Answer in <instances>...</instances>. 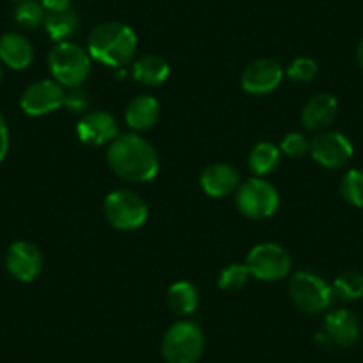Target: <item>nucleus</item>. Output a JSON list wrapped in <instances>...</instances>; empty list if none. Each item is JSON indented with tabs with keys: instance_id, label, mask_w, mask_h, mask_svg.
Returning <instances> with one entry per match:
<instances>
[{
	"instance_id": "1",
	"label": "nucleus",
	"mask_w": 363,
	"mask_h": 363,
	"mask_svg": "<svg viewBox=\"0 0 363 363\" xmlns=\"http://www.w3.org/2000/svg\"><path fill=\"white\" fill-rule=\"evenodd\" d=\"M107 164L120 178L134 184H146L159 173V155L139 134H121L107 148Z\"/></svg>"
},
{
	"instance_id": "2",
	"label": "nucleus",
	"mask_w": 363,
	"mask_h": 363,
	"mask_svg": "<svg viewBox=\"0 0 363 363\" xmlns=\"http://www.w3.org/2000/svg\"><path fill=\"white\" fill-rule=\"evenodd\" d=\"M138 36L121 22H106L91 30L87 38V54L111 68H123L135 57Z\"/></svg>"
},
{
	"instance_id": "3",
	"label": "nucleus",
	"mask_w": 363,
	"mask_h": 363,
	"mask_svg": "<svg viewBox=\"0 0 363 363\" xmlns=\"http://www.w3.org/2000/svg\"><path fill=\"white\" fill-rule=\"evenodd\" d=\"M48 68L65 87H80L91 72V55L73 41L55 43L48 54Z\"/></svg>"
},
{
	"instance_id": "4",
	"label": "nucleus",
	"mask_w": 363,
	"mask_h": 363,
	"mask_svg": "<svg viewBox=\"0 0 363 363\" xmlns=\"http://www.w3.org/2000/svg\"><path fill=\"white\" fill-rule=\"evenodd\" d=\"M205 349L200 326L191 320H178L164 333L160 352L167 363H196Z\"/></svg>"
},
{
	"instance_id": "5",
	"label": "nucleus",
	"mask_w": 363,
	"mask_h": 363,
	"mask_svg": "<svg viewBox=\"0 0 363 363\" xmlns=\"http://www.w3.org/2000/svg\"><path fill=\"white\" fill-rule=\"evenodd\" d=\"M104 214L118 230L132 232L141 228L148 219V205L139 194L128 189H116L104 200Z\"/></svg>"
},
{
	"instance_id": "6",
	"label": "nucleus",
	"mask_w": 363,
	"mask_h": 363,
	"mask_svg": "<svg viewBox=\"0 0 363 363\" xmlns=\"http://www.w3.org/2000/svg\"><path fill=\"white\" fill-rule=\"evenodd\" d=\"M289 294L292 303L305 313H320L333 303V289L313 272L299 271L291 278Z\"/></svg>"
},
{
	"instance_id": "7",
	"label": "nucleus",
	"mask_w": 363,
	"mask_h": 363,
	"mask_svg": "<svg viewBox=\"0 0 363 363\" xmlns=\"http://www.w3.org/2000/svg\"><path fill=\"white\" fill-rule=\"evenodd\" d=\"M237 207L240 214L250 219L271 218L278 211L280 194L277 187L264 178H250L237 187Z\"/></svg>"
},
{
	"instance_id": "8",
	"label": "nucleus",
	"mask_w": 363,
	"mask_h": 363,
	"mask_svg": "<svg viewBox=\"0 0 363 363\" xmlns=\"http://www.w3.org/2000/svg\"><path fill=\"white\" fill-rule=\"evenodd\" d=\"M246 265L251 277L262 281H277L291 272L292 258L284 246L274 242H264L255 246L247 253Z\"/></svg>"
},
{
	"instance_id": "9",
	"label": "nucleus",
	"mask_w": 363,
	"mask_h": 363,
	"mask_svg": "<svg viewBox=\"0 0 363 363\" xmlns=\"http://www.w3.org/2000/svg\"><path fill=\"white\" fill-rule=\"evenodd\" d=\"M310 155L319 166L326 169H338L352 159L354 146L342 132L324 130L310 141Z\"/></svg>"
},
{
	"instance_id": "10",
	"label": "nucleus",
	"mask_w": 363,
	"mask_h": 363,
	"mask_svg": "<svg viewBox=\"0 0 363 363\" xmlns=\"http://www.w3.org/2000/svg\"><path fill=\"white\" fill-rule=\"evenodd\" d=\"M66 91L57 80H38L22 93L20 107L29 116H47L65 107Z\"/></svg>"
},
{
	"instance_id": "11",
	"label": "nucleus",
	"mask_w": 363,
	"mask_h": 363,
	"mask_svg": "<svg viewBox=\"0 0 363 363\" xmlns=\"http://www.w3.org/2000/svg\"><path fill=\"white\" fill-rule=\"evenodd\" d=\"M281 80H284V69L280 62L262 57L244 68L240 86L250 95H267L280 86Z\"/></svg>"
},
{
	"instance_id": "12",
	"label": "nucleus",
	"mask_w": 363,
	"mask_h": 363,
	"mask_svg": "<svg viewBox=\"0 0 363 363\" xmlns=\"http://www.w3.org/2000/svg\"><path fill=\"white\" fill-rule=\"evenodd\" d=\"M41 267H43V258L34 244L18 240L9 246L8 253H6V269L15 280L30 284L33 280H36Z\"/></svg>"
},
{
	"instance_id": "13",
	"label": "nucleus",
	"mask_w": 363,
	"mask_h": 363,
	"mask_svg": "<svg viewBox=\"0 0 363 363\" xmlns=\"http://www.w3.org/2000/svg\"><path fill=\"white\" fill-rule=\"evenodd\" d=\"M77 135L84 145L102 146L111 145L118 138V123L114 116L106 111L86 113L77 123Z\"/></svg>"
},
{
	"instance_id": "14",
	"label": "nucleus",
	"mask_w": 363,
	"mask_h": 363,
	"mask_svg": "<svg viewBox=\"0 0 363 363\" xmlns=\"http://www.w3.org/2000/svg\"><path fill=\"white\" fill-rule=\"evenodd\" d=\"M323 331L328 335L331 344L351 347L359 338V320L354 313L345 308L331 310L324 317Z\"/></svg>"
},
{
	"instance_id": "15",
	"label": "nucleus",
	"mask_w": 363,
	"mask_h": 363,
	"mask_svg": "<svg viewBox=\"0 0 363 363\" xmlns=\"http://www.w3.org/2000/svg\"><path fill=\"white\" fill-rule=\"evenodd\" d=\"M200 186L211 198L228 196L239 187V171L225 162L211 164L201 173Z\"/></svg>"
},
{
	"instance_id": "16",
	"label": "nucleus",
	"mask_w": 363,
	"mask_h": 363,
	"mask_svg": "<svg viewBox=\"0 0 363 363\" xmlns=\"http://www.w3.org/2000/svg\"><path fill=\"white\" fill-rule=\"evenodd\" d=\"M338 114V102L335 96L328 93H319L312 96L305 104L301 111V121L306 130L312 132H324L328 127H331Z\"/></svg>"
},
{
	"instance_id": "17",
	"label": "nucleus",
	"mask_w": 363,
	"mask_h": 363,
	"mask_svg": "<svg viewBox=\"0 0 363 363\" xmlns=\"http://www.w3.org/2000/svg\"><path fill=\"white\" fill-rule=\"evenodd\" d=\"M34 59V48L30 41L20 33H6L0 36V61L8 68L26 69Z\"/></svg>"
},
{
	"instance_id": "18",
	"label": "nucleus",
	"mask_w": 363,
	"mask_h": 363,
	"mask_svg": "<svg viewBox=\"0 0 363 363\" xmlns=\"http://www.w3.org/2000/svg\"><path fill=\"white\" fill-rule=\"evenodd\" d=\"M160 116V106L153 96L139 95L128 102L125 111V121L134 132L150 130Z\"/></svg>"
},
{
	"instance_id": "19",
	"label": "nucleus",
	"mask_w": 363,
	"mask_h": 363,
	"mask_svg": "<svg viewBox=\"0 0 363 363\" xmlns=\"http://www.w3.org/2000/svg\"><path fill=\"white\" fill-rule=\"evenodd\" d=\"M132 77L145 86H160L169 77V62L160 55H143L132 65Z\"/></svg>"
},
{
	"instance_id": "20",
	"label": "nucleus",
	"mask_w": 363,
	"mask_h": 363,
	"mask_svg": "<svg viewBox=\"0 0 363 363\" xmlns=\"http://www.w3.org/2000/svg\"><path fill=\"white\" fill-rule=\"evenodd\" d=\"M166 299L169 308L177 315H189L198 308L200 303V294L198 289L191 281H174L166 292Z\"/></svg>"
},
{
	"instance_id": "21",
	"label": "nucleus",
	"mask_w": 363,
	"mask_h": 363,
	"mask_svg": "<svg viewBox=\"0 0 363 363\" xmlns=\"http://www.w3.org/2000/svg\"><path fill=\"white\" fill-rule=\"evenodd\" d=\"M43 26L48 38L54 43H62V41H69V38L77 33V29H79V16L72 9L47 13V18H45Z\"/></svg>"
},
{
	"instance_id": "22",
	"label": "nucleus",
	"mask_w": 363,
	"mask_h": 363,
	"mask_svg": "<svg viewBox=\"0 0 363 363\" xmlns=\"http://www.w3.org/2000/svg\"><path fill=\"white\" fill-rule=\"evenodd\" d=\"M280 160L281 152L277 145H272V143H258L250 152L247 166H250L251 173H255L257 177H264V174H269L277 169Z\"/></svg>"
},
{
	"instance_id": "23",
	"label": "nucleus",
	"mask_w": 363,
	"mask_h": 363,
	"mask_svg": "<svg viewBox=\"0 0 363 363\" xmlns=\"http://www.w3.org/2000/svg\"><path fill=\"white\" fill-rule=\"evenodd\" d=\"M335 298L342 301H358L363 298V274L359 271H345L335 278L333 285Z\"/></svg>"
},
{
	"instance_id": "24",
	"label": "nucleus",
	"mask_w": 363,
	"mask_h": 363,
	"mask_svg": "<svg viewBox=\"0 0 363 363\" xmlns=\"http://www.w3.org/2000/svg\"><path fill=\"white\" fill-rule=\"evenodd\" d=\"M45 18H47V9L38 0H23V2H18L15 9V22L22 29H38L43 26Z\"/></svg>"
},
{
	"instance_id": "25",
	"label": "nucleus",
	"mask_w": 363,
	"mask_h": 363,
	"mask_svg": "<svg viewBox=\"0 0 363 363\" xmlns=\"http://www.w3.org/2000/svg\"><path fill=\"white\" fill-rule=\"evenodd\" d=\"M250 278H251V272L246 264H230L219 272L218 285L221 291H228V292L240 291L242 287H246Z\"/></svg>"
},
{
	"instance_id": "26",
	"label": "nucleus",
	"mask_w": 363,
	"mask_h": 363,
	"mask_svg": "<svg viewBox=\"0 0 363 363\" xmlns=\"http://www.w3.org/2000/svg\"><path fill=\"white\" fill-rule=\"evenodd\" d=\"M340 194L352 207H363V171H345L340 180Z\"/></svg>"
},
{
	"instance_id": "27",
	"label": "nucleus",
	"mask_w": 363,
	"mask_h": 363,
	"mask_svg": "<svg viewBox=\"0 0 363 363\" xmlns=\"http://www.w3.org/2000/svg\"><path fill=\"white\" fill-rule=\"evenodd\" d=\"M317 72H319V66L312 57H298L289 65L287 77L292 82L306 84L315 79Z\"/></svg>"
},
{
	"instance_id": "28",
	"label": "nucleus",
	"mask_w": 363,
	"mask_h": 363,
	"mask_svg": "<svg viewBox=\"0 0 363 363\" xmlns=\"http://www.w3.org/2000/svg\"><path fill=\"white\" fill-rule=\"evenodd\" d=\"M280 152L291 159H299L310 152V141L299 132H289L280 143Z\"/></svg>"
},
{
	"instance_id": "29",
	"label": "nucleus",
	"mask_w": 363,
	"mask_h": 363,
	"mask_svg": "<svg viewBox=\"0 0 363 363\" xmlns=\"http://www.w3.org/2000/svg\"><path fill=\"white\" fill-rule=\"evenodd\" d=\"M65 107H68L72 113H86L87 107H89V99H87V95L80 87H72L66 93Z\"/></svg>"
},
{
	"instance_id": "30",
	"label": "nucleus",
	"mask_w": 363,
	"mask_h": 363,
	"mask_svg": "<svg viewBox=\"0 0 363 363\" xmlns=\"http://www.w3.org/2000/svg\"><path fill=\"white\" fill-rule=\"evenodd\" d=\"M9 152V128L4 116L0 114V162L6 159Z\"/></svg>"
},
{
	"instance_id": "31",
	"label": "nucleus",
	"mask_w": 363,
	"mask_h": 363,
	"mask_svg": "<svg viewBox=\"0 0 363 363\" xmlns=\"http://www.w3.org/2000/svg\"><path fill=\"white\" fill-rule=\"evenodd\" d=\"M40 2L47 9V13H57L69 9V0H40Z\"/></svg>"
},
{
	"instance_id": "32",
	"label": "nucleus",
	"mask_w": 363,
	"mask_h": 363,
	"mask_svg": "<svg viewBox=\"0 0 363 363\" xmlns=\"http://www.w3.org/2000/svg\"><path fill=\"white\" fill-rule=\"evenodd\" d=\"M356 59H358L359 66L363 68V38H362V41H359L358 48H356Z\"/></svg>"
},
{
	"instance_id": "33",
	"label": "nucleus",
	"mask_w": 363,
	"mask_h": 363,
	"mask_svg": "<svg viewBox=\"0 0 363 363\" xmlns=\"http://www.w3.org/2000/svg\"><path fill=\"white\" fill-rule=\"evenodd\" d=\"M13 2H16V4H18V2H23V0H13Z\"/></svg>"
},
{
	"instance_id": "34",
	"label": "nucleus",
	"mask_w": 363,
	"mask_h": 363,
	"mask_svg": "<svg viewBox=\"0 0 363 363\" xmlns=\"http://www.w3.org/2000/svg\"><path fill=\"white\" fill-rule=\"evenodd\" d=\"M0 80H2V68H0Z\"/></svg>"
}]
</instances>
